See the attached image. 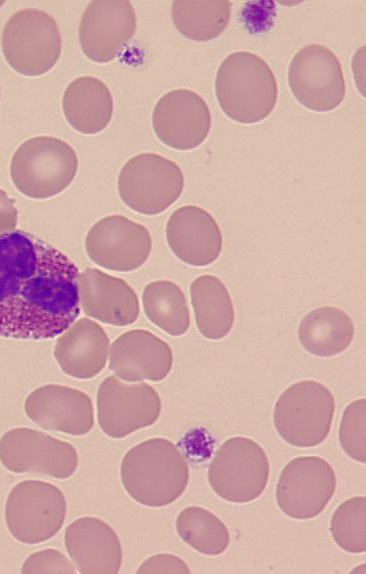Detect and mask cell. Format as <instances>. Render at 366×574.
Listing matches in <instances>:
<instances>
[{
    "label": "cell",
    "mask_w": 366,
    "mask_h": 574,
    "mask_svg": "<svg viewBox=\"0 0 366 574\" xmlns=\"http://www.w3.org/2000/svg\"><path fill=\"white\" fill-rule=\"evenodd\" d=\"M80 308L100 322L127 326L140 313L139 299L133 288L123 279L97 268L88 267L79 274Z\"/></svg>",
    "instance_id": "cell-21"
},
{
    "label": "cell",
    "mask_w": 366,
    "mask_h": 574,
    "mask_svg": "<svg viewBox=\"0 0 366 574\" xmlns=\"http://www.w3.org/2000/svg\"><path fill=\"white\" fill-rule=\"evenodd\" d=\"M215 94L221 110L231 120L255 124L274 110L278 85L263 58L249 51H236L218 67Z\"/></svg>",
    "instance_id": "cell-3"
},
{
    "label": "cell",
    "mask_w": 366,
    "mask_h": 574,
    "mask_svg": "<svg viewBox=\"0 0 366 574\" xmlns=\"http://www.w3.org/2000/svg\"><path fill=\"white\" fill-rule=\"evenodd\" d=\"M85 249L90 260L100 267L131 272L149 258L152 238L145 226L122 215H110L90 228Z\"/></svg>",
    "instance_id": "cell-14"
},
{
    "label": "cell",
    "mask_w": 366,
    "mask_h": 574,
    "mask_svg": "<svg viewBox=\"0 0 366 574\" xmlns=\"http://www.w3.org/2000/svg\"><path fill=\"white\" fill-rule=\"evenodd\" d=\"M212 125L206 101L189 89L165 93L152 113V126L157 138L166 146L187 151L200 146Z\"/></svg>",
    "instance_id": "cell-15"
},
{
    "label": "cell",
    "mask_w": 366,
    "mask_h": 574,
    "mask_svg": "<svg viewBox=\"0 0 366 574\" xmlns=\"http://www.w3.org/2000/svg\"><path fill=\"white\" fill-rule=\"evenodd\" d=\"M26 415L43 429L82 436L94 426L90 397L78 389L48 384L36 388L24 403Z\"/></svg>",
    "instance_id": "cell-17"
},
{
    "label": "cell",
    "mask_w": 366,
    "mask_h": 574,
    "mask_svg": "<svg viewBox=\"0 0 366 574\" xmlns=\"http://www.w3.org/2000/svg\"><path fill=\"white\" fill-rule=\"evenodd\" d=\"M67 503L55 485L40 480L17 483L5 504V522L11 535L24 544H39L63 526Z\"/></svg>",
    "instance_id": "cell-9"
},
{
    "label": "cell",
    "mask_w": 366,
    "mask_h": 574,
    "mask_svg": "<svg viewBox=\"0 0 366 574\" xmlns=\"http://www.w3.org/2000/svg\"><path fill=\"white\" fill-rule=\"evenodd\" d=\"M191 304L200 334L208 340L226 337L235 321L230 293L222 280L212 274H203L190 286Z\"/></svg>",
    "instance_id": "cell-25"
},
{
    "label": "cell",
    "mask_w": 366,
    "mask_h": 574,
    "mask_svg": "<svg viewBox=\"0 0 366 574\" xmlns=\"http://www.w3.org/2000/svg\"><path fill=\"white\" fill-rule=\"evenodd\" d=\"M350 316L334 306H322L306 314L298 326L301 346L317 357H333L344 352L354 338Z\"/></svg>",
    "instance_id": "cell-24"
},
{
    "label": "cell",
    "mask_w": 366,
    "mask_h": 574,
    "mask_svg": "<svg viewBox=\"0 0 366 574\" xmlns=\"http://www.w3.org/2000/svg\"><path fill=\"white\" fill-rule=\"evenodd\" d=\"M78 170L75 150L65 141L37 136L23 142L10 162L16 189L32 199H47L63 192Z\"/></svg>",
    "instance_id": "cell-4"
},
{
    "label": "cell",
    "mask_w": 366,
    "mask_h": 574,
    "mask_svg": "<svg viewBox=\"0 0 366 574\" xmlns=\"http://www.w3.org/2000/svg\"><path fill=\"white\" fill-rule=\"evenodd\" d=\"M62 110L76 131L92 135L103 131L110 123L113 98L103 81L93 76H80L66 87Z\"/></svg>",
    "instance_id": "cell-23"
},
{
    "label": "cell",
    "mask_w": 366,
    "mask_h": 574,
    "mask_svg": "<svg viewBox=\"0 0 366 574\" xmlns=\"http://www.w3.org/2000/svg\"><path fill=\"white\" fill-rule=\"evenodd\" d=\"M136 26V13L130 1H91L79 25L81 49L91 61L107 63L133 37Z\"/></svg>",
    "instance_id": "cell-16"
},
{
    "label": "cell",
    "mask_w": 366,
    "mask_h": 574,
    "mask_svg": "<svg viewBox=\"0 0 366 574\" xmlns=\"http://www.w3.org/2000/svg\"><path fill=\"white\" fill-rule=\"evenodd\" d=\"M331 464L319 456H300L282 469L275 490L279 509L288 517L308 520L320 515L336 490Z\"/></svg>",
    "instance_id": "cell-11"
},
{
    "label": "cell",
    "mask_w": 366,
    "mask_h": 574,
    "mask_svg": "<svg viewBox=\"0 0 366 574\" xmlns=\"http://www.w3.org/2000/svg\"><path fill=\"white\" fill-rule=\"evenodd\" d=\"M64 544L82 574H116L122 565V546L114 529L91 516L80 517L65 530Z\"/></svg>",
    "instance_id": "cell-20"
},
{
    "label": "cell",
    "mask_w": 366,
    "mask_h": 574,
    "mask_svg": "<svg viewBox=\"0 0 366 574\" xmlns=\"http://www.w3.org/2000/svg\"><path fill=\"white\" fill-rule=\"evenodd\" d=\"M4 4V1H0V7Z\"/></svg>",
    "instance_id": "cell-34"
},
{
    "label": "cell",
    "mask_w": 366,
    "mask_h": 574,
    "mask_svg": "<svg viewBox=\"0 0 366 574\" xmlns=\"http://www.w3.org/2000/svg\"><path fill=\"white\" fill-rule=\"evenodd\" d=\"M188 565L178 556L161 553L147 558L138 568L137 573H190Z\"/></svg>",
    "instance_id": "cell-32"
},
{
    "label": "cell",
    "mask_w": 366,
    "mask_h": 574,
    "mask_svg": "<svg viewBox=\"0 0 366 574\" xmlns=\"http://www.w3.org/2000/svg\"><path fill=\"white\" fill-rule=\"evenodd\" d=\"M0 462L13 473H32L63 480L76 471L78 455L68 442L42 431L17 427L0 438Z\"/></svg>",
    "instance_id": "cell-13"
},
{
    "label": "cell",
    "mask_w": 366,
    "mask_h": 574,
    "mask_svg": "<svg viewBox=\"0 0 366 574\" xmlns=\"http://www.w3.org/2000/svg\"><path fill=\"white\" fill-rule=\"evenodd\" d=\"M189 467L179 448L161 437L142 441L124 455L121 482L137 503L159 508L175 502L186 490Z\"/></svg>",
    "instance_id": "cell-2"
},
{
    "label": "cell",
    "mask_w": 366,
    "mask_h": 574,
    "mask_svg": "<svg viewBox=\"0 0 366 574\" xmlns=\"http://www.w3.org/2000/svg\"><path fill=\"white\" fill-rule=\"evenodd\" d=\"M1 44L8 65L28 77L50 71L59 60L62 48L56 21L36 8L19 10L8 19Z\"/></svg>",
    "instance_id": "cell-6"
},
{
    "label": "cell",
    "mask_w": 366,
    "mask_h": 574,
    "mask_svg": "<svg viewBox=\"0 0 366 574\" xmlns=\"http://www.w3.org/2000/svg\"><path fill=\"white\" fill-rule=\"evenodd\" d=\"M161 413L158 392L144 382L127 383L117 376L105 378L97 392V418L104 434L121 439L152 426Z\"/></svg>",
    "instance_id": "cell-12"
},
{
    "label": "cell",
    "mask_w": 366,
    "mask_h": 574,
    "mask_svg": "<svg viewBox=\"0 0 366 574\" xmlns=\"http://www.w3.org/2000/svg\"><path fill=\"white\" fill-rule=\"evenodd\" d=\"M175 527L179 537L203 555H221L230 544V534L226 525L204 507H185L178 514Z\"/></svg>",
    "instance_id": "cell-28"
},
{
    "label": "cell",
    "mask_w": 366,
    "mask_h": 574,
    "mask_svg": "<svg viewBox=\"0 0 366 574\" xmlns=\"http://www.w3.org/2000/svg\"><path fill=\"white\" fill-rule=\"evenodd\" d=\"M79 269L23 230L0 235V337L48 340L79 316Z\"/></svg>",
    "instance_id": "cell-1"
},
{
    "label": "cell",
    "mask_w": 366,
    "mask_h": 574,
    "mask_svg": "<svg viewBox=\"0 0 366 574\" xmlns=\"http://www.w3.org/2000/svg\"><path fill=\"white\" fill-rule=\"evenodd\" d=\"M142 305L147 318L171 336L185 334L190 326V312L182 289L169 280L148 283L143 290Z\"/></svg>",
    "instance_id": "cell-27"
},
{
    "label": "cell",
    "mask_w": 366,
    "mask_h": 574,
    "mask_svg": "<svg viewBox=\"0 0 366 574\" xmlns=\"http://www.w3.org/2000/svg\"><path fill=\"white\" fill-rule=\"evenodd\" d=\"M172 365L171 347L148 330H129L110 346L109 368L126 382L162 381Z\"/></svg>",
    "instance_id": "cell-18"
},
{
    "label": "cell",
    "mask_w": 366,
    "mask_h": 574,
    "mask_svg": "<svg viewBox=\"0 0 366 574\" xmlns=\"http://www.w3.org/2000/svg\"><path fill=\"white\" fill-rule=\"evenodd\" d=\"M18 211L14 199L0 188V235L13 231L17 225Z\"/></svg>",
    "instance_id": "cell-33"
},
{
    "label": "cell",
    "mask_w": 366,
    "mask_h": 574,
    "mask_svg": "<svg viewBox=\"0 0 366 574\" xmlns=\"http://www.w3.org/2000/svg\"><path fill=\"white\" fill-rule=\"evenodd\" d=\"M334 542L344 551H366V497L354 496L343 501L333 512L329 527Z\"/></svg>",
    "instance_id": "cell-29"
},
{
    "label": "cell",
    "mask_w": 366,
    "mask_h": 574,
    "mask_svg": "<svg viewBox=\"0 0 366 574\" xmlns=\"http://www.w3.org/2000/svg\"><path fill=\"white\" fill-rule=\"evenodd\" d=\"M170 250L183 263L205 267L214 263L223 247V236L215 218L196 205L176 209L166 224Z\"/></svg>",
    "instance_id": "cell-19"
},
{
    "label": "cell",
    "mask_w": 366,
    "mask_h": 574,
    "mask_svg": "<svg viewBox=\"0 0 366 574\" xmlns=\"http://www.w3.org/2000/svg\"><path fill=\"white\" fill-rule=\"evenodd\" d=\"M23 574H73L75 566L60 551L56 549H44L31 554L23 563Z\"/></svg>",
    "instance_id": "cell-31"
},
{
    "label": "cell",
    "mask_w": 366,
    "mask_h": 574,
    "mask_svg": "<svg viewBox=\"0 0 366 574\" xmlns=\"http://www.w3.org/2000/svg\"><path fill=\"white\" fill-rule=\"evenodd\" d=\"M335 407L334 395L321 382H295L281 393L275 403V429L285 442L294 447L318 446L330 433Z\"/></svg>",
    "instance_id": "cell-5"
},
{
    "label": "cell",
    "mask_w": 366,
    "mask_h": 574,
    "mask_svg": "<svg viewBox=\"0 0 366 574\" xmlns=\"http://www.w3.org/2000/svg\"><path fill=\"white\" fill-rule=\"evenodd\" d=\"M270 474L266 452L251 438L233 436L224 441L210 461L207 478L223 500L244 504L265 490Z\"/></svg>",
    "instance_id": "cell-7"
},
{
    "label": "cell",
    "mask_w": 366,
    "mask_h": 574,
    "mask_svg": "<svg viewBox=\"0 0 366 574\" xmlns=\"http://www.w3.org/2000/svg\"><path fill=\"white\" fill-rule=\"evenodd\" d=\"M117 188L126 206L152 216L166 211L181 196L184 175L174 161L156 153H141L124 164Z\"/></svg>",
    "instance_id": "cell-8"
},
{
    "label": "cell",
    "mask_w": 366,
    "mask_h": 574,
    "mask_svg": "<svg viewBox=\"0 0 366 574\" xmlns=\"http://www.w3.org/2000/svg\"><path fill=\"white\" fill-rule=\"evenodd\" d=\"M339 443L348 457L366 462V399L350 402L343 411L338 431Z\"/></svg>",
    "instance_id": "cell-30"
},
{
    "label": "cell",
    "mask_w": 366,
    "mask_h": 574,
    "mask_svg": "<svg viewBox=\"0 0 366 574\" xmlns=\"http://www.w3.org/2000/svg\"><path fill=\"white\" fill-rule=\"evenodd\" d=\"M109 350V337L102 326L92 319L81 318L59 335L53 354L66 375L85 380L104 369Z\"/></svg>",
    "instance_id": "cell-22"
},
{
    "label": "cell",
    "mask_w": 366,
    "mask_h": 574,
    "mask_svg": "<svg viewBox=\"0 0 366 574\" xmlns=\"http://www.w3.org/2000/svg\"><path fill=\"white\" fill-rule=\"evenodd\" d=\"M288 84L296 100L315 112H329L344 100L346 85L338 57L326 46L309 44L292 57Z\"/></svg>",
    "instance_id": "cell-10"
},
{
    "label": "cell",
    "mask_w": 366,
    "mask_h": 574,
    "mask_svg": "<svg viewBox=\"0 0 366 574\" xmlns=\"http://www.w3.org/2000/svg\"><path fill=\"white\" fill-rule=\"evenodd\" d=\"M229 0H176L171 16L176 29L187 39L208 42L219 37L231 18Z\"/></svg>",
    "instance_id": "cell-26"
}]
</instances>
